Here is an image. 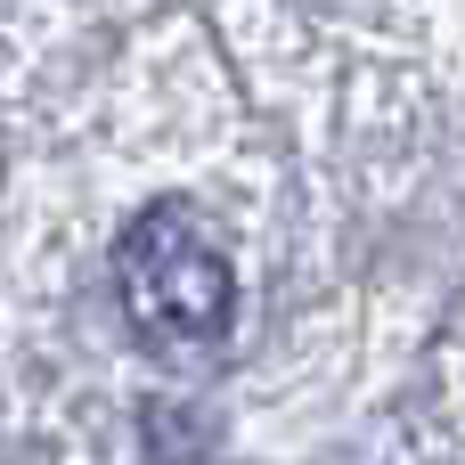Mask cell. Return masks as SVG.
Listing matches in <instances>:
<instances>
[{"label": "cell", "mask_w": 465, "mask_h": 465, "mask_svg": "<svg viewBox=\"0 0 465 465\" xmlns=\"http://www.w3.org/2000/svg\"><path fill=\"white\" fill-rule=\"evenodd\" d=\"M114 294H123V319L139 327V343L213 351L237 327V278L196 237L188 204H147L123 229V245H114Z\"/></svg>", "instance_id": "obj_1"}]
</instances>
